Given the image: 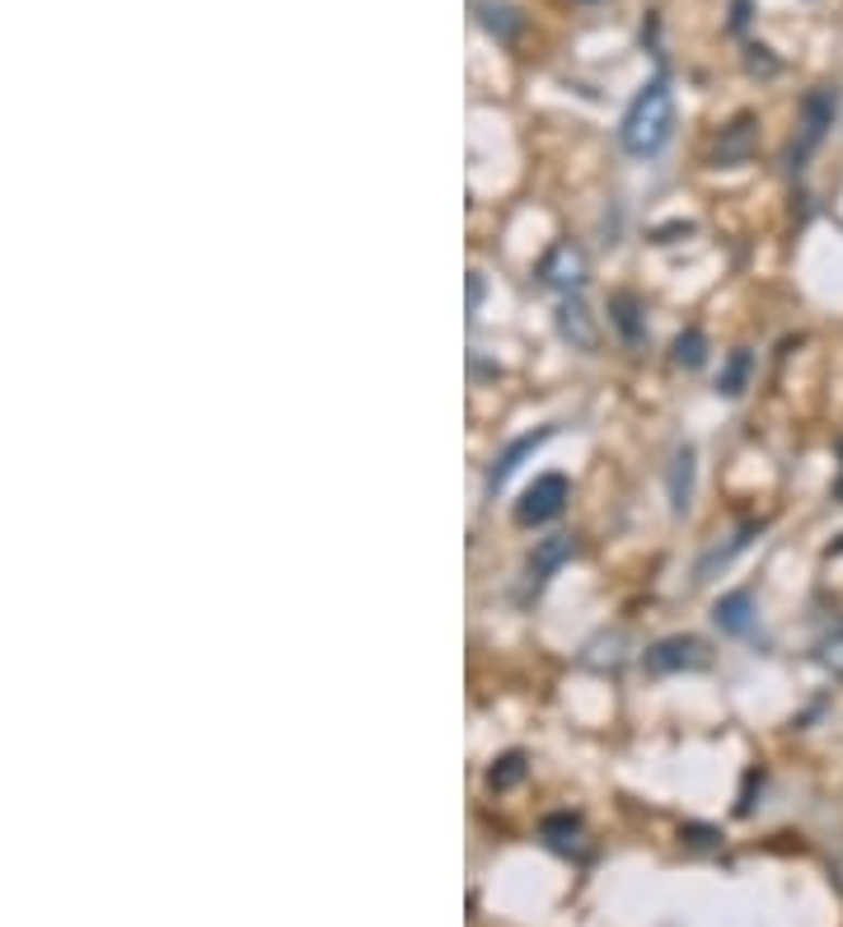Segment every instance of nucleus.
Listing matches in <instances>:
<instances>
[{"instance_id":"11","label":"nucleus","mask_w":843,"mask_h":927,"mask_svg":"<svg viewBox=\"0 0 843 927\" xmlns=\"http://www.w3.org/2000/svg\"><path fill=\"white\" fill-rule=\"evenodd\" d=\"M558 328H562V338H572L576 347H596V328H590V314L582 309V301H562L558 309Z\"/></svg>"},{"instance_id":"14","label":"nucleus","mask_w":843,"mask_h":927,"mask_svg":"<svg viewBox=\"0 0 843 927\" xmlns=\"http://www.w3.org/2000/svg\"><path fill=\"white\" fill-rule=\"evenodd\" d=\"M521 778H525V754H521V749H511V754H502V759L492 764L488 788H492V792H506V788H515Z\"/></svg>"},{"instance_id":"17","label":"nucleus","mask_w":843,"mask_h":927,"mask_svg":"<svg viewBox=\"0 0 843 927\" xmlns=\"http://www.w3.org/2000/svg\"><path fill=\"white\" fill-rule=\"evenodd\" d=\"M482 24H488L492 34H502V38H511V34H515V20H511V10H506V5H482Z\"/></svg>"},{"instance_id":"4","label":"nucleus","mask_w":843,"mask_h":927,"mask_svg":"<svg viewBox=\"0 0 843 927\" xmlns=\"http://www.w3.org/2000/svg\"><path fill=\"white\" fill-rule=\"evenodd\" d=\"M539 281H543L549 291H562V295L582 291V286H586V254H582V248H576L572 240L553 244L549 254H543V263H539Z\"/></svg>"},{"instance_id":"16","label":"nucleus","mask_w":843,"mask_h":927,"mask_svg":"<svg viewBox=\"0 0 843 927\" xmlns=\"http://www.w3.org/2000/svg\"><path fill=\"white\" fill-rule=\"evenodd\" d=\"M702 356H708V342H702L698 328H689V333H680V338H675V361H680V366L698 370V366H702Z\"/></svg>"},{"instance_id":"12","label":"nucleus","mask_w":843,"mask_h":927,"mask_svg":"<svg viewBox=\"0 0 843 927\" xmlns=\"http://www.w3.org/2000/svg\"><path fill=\"white\" fill-rule=\"evenodd\" d=\"M749 146H755V122L741 118L736 127L722 136V146H717V164H736V160H745Z\"/></svg>"},{"instance_id":"9","label":"nucleus","mask_w":843,"mask_h":927,"mask_svg":"<svg viewBox=\"0 0 843 927\" xmlns=\"http://www.w3.org/2000/svg\"><path fill=\"white\" fill-rule=\"evenodd\" d=\"M749 614H755V595H749V590H731V595H722V600L712 605V619H717L722 633H745Z\"/></svg>"},{"instance_id":"8","label":"nucleus","mask_w":843,"mask_h":927,"mask_svg":"<svg viewBox=\"0 0 843 927\" xmlns=\"http://www.w3.org/2000/svg\"><path fill=\"white\" fill-rule=\"evenodd\" d=\"M549 436H553V427H543V431H529V436H521V441H511L502 454H497V464H492V474H488V487H502V483L515 474V468H521V460H525V454H535L543 441H549Z\"/></svg>"},{"instance_id":"1","label":"nucleus","mask_w":843,"mask_h":927,"mask_svg":"<svg viewBox=\"0 0 843 927\" xmlns=\"http://www.w3.org/2000/svg\"><path fill=\"white\" fill-rule=\"evenodd\" d=\"M670 122H675V94H670V81L665 75H656L637 89V99L628 103V113H623V127H619V146L637 155V160H647L670 141Z\"/></svg>"},{"instance_id":"19","label":"nucleus","mask_w":843,"mask_h":927,"mask_svg":"<svg viewBox=\"0 0 843 927\" xmlns=\"http://www.w3.org/2000/svg\"><path fill=\"white\" fill-rule=\"evenodd\" d=\"M478 301H482V277L468 272V314H478Z\"/></svg>"},{"instance_id":"13","label":"nucleus","mask_w":843,"mask_h":927,"mask_svg":"<svg viewBox=\"0 0 843 927\" xmlns=\"http://www.w3.org/2000/svg\"><path fill=\"white\" fill-rule=\"evenodd\" d=\"M609 319H614V328H619V333L628 338V342H637V338H643V319H637V301H633L628 291H619L614 301H609Z\"/></svg>"},{"instance_id":"10","label":"nucleus","mask_w":843,"mask_h":927,"mask_svg":"<svg viewBox=\"0 0 843 927\" xmlns=\"http://www.w3.org/2000/svg\"><path fill=\"white\" fill-rule=\"evenodd\" d=\"M755 534H759V525L749 521V525H741L736 534H731V544H717L712 553H702V558H698V581H708V576H712L717 568H726V562L736 558V553H741V548H745L749 539H755Z\"/></svg>"},{"instance_id":"7","label":"nucleus","mask_w":843,"mask_h":927,"mask_svg":"<svg viewBox=\"0 0 843 927\" xmlns=\"http://www.w3.org/2000/svg\"><path fill=\"white\" fill-rule=\"evenodd\" d=\"M665 487H670V511H675V515L689 511V497H694V446H680L675 454H670Z\"/></svg>"},{"instance_id":"15","label":"nucleus","mask_w":843,"mask_h":927,"mask_svg":"<svg viewBox=\"0 0 843 927\" xmlns=\"http://www.w3.org/2000/svg\"><path fill=\"white\" fill-rule=\"evenodd\" d=\"M745 380H749V352L741 347V352H731V361L722 366V375H717V389H722L726 399H736L741 389H745Z\"/></svg>"},{"instance_id":"6","label":"nucleus","mask_w":843,"mask_h":927,"mask_svg":"<svg viewBox=\"0 0 843 927\" xmlns=\"http://www.w3.org/2000/svg\"><path fill=\"white\" fill-rule=\"evenodd\" d=\"M576 553V544H572V534H553V539H539L535 544V553H529V586H543L562 562H572Z\"/></svg>"},{"instance_id":"2","label":"nucleus","mask_w":843,"mask_h":927,"mask_svg":"<svg viewBox=\"0 0 843 927\" xmlns=\"http://www.w3.org/2000/svg\"><path fill=\"white\" fill-rule=\"evenodd\" d=\"M834 118H839V85H820V89H810L806 99H802V136L792 141V169H802V164H806V155L816 150L824 136H830Z\"/></svg>"},{"instance_id":"3","label":"nucleus","mask_w":843,"mask_h":927,"mask_svg":"<svg viewBox=\"0 0 843 927\" xmlns=\"http://www.w3.org/2000/svg\"><path fill=\"white\" fill-rule=\"evenodd\" d=\"M562 501H567V478L562 474H543L525 487V497L515 501V525H543L553 521L562 511Z\"/></svg>"},{"instance_id":"18","label":"nucleus","mask_w":843,"mask_h":927,"mask_svg":"<svg viewBox=\"0 0 843 927\" xmlns=\"http://www.w3.org/2000/svg\"><path fill=\"white\" fill-rule=\"evenodd\" d=\"M820 661H824V666H834V670L843 674V627H839L834 637H824V642H820Z\"/></svg>"},{"instance_id":"5","label":"nucleus","mask_w":843,"mask_h":927,"mask_svg":"<svg viewBox=\"0 0 843 927\" xmlns=\"http://www.w3.org/2000/svg\"><path fill=\"white\" fill-rule=\"evenodd\" d=\"M708 666V651H702L698 637H665L647 651V670L651 674H675V670H702Z\"/></svg>"}]
</instances>
